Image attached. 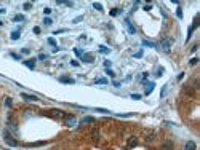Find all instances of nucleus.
Here are the masks:
<instances>
[{
	"instance_id": "b1692460",
	"label": "nucleus",
	"mask_w": 200,
	"mask_h": 150,
	"mask_svg": "<svg viewBox=\"0 0 200 150\" xmlns=\"http://www.w3.org/2000/svg\"><path fill=\"white\" fill-rule=\"evenodd\" d=\"M163 75V67H158L157 69V73H155V77H162Z\"/></svg>"
},
{
	"instance_id": "1a4fd4ad",
	"label": "nucleus",
	"mask_w": 200,
	"mask_h": 150,
	"mask_svg": "<svg viewBox=\"0 0 200 150\" xmlns=\"http://www.w3.org/2000/svg\"><path fill=\"white\" fill-rule=\"evenodd\" d=\"M59 81L61 83H67V85H74L75 83V80L71 78V77H59Z\"/></svg>"
},
{
	"instance_id": "dca6fc26",
	"label": "nucleus",
	"mask_w": 200,
	"mask_h": 150,
	"mask_svg": "<svg viewBox=\"0 0 200 150\" xmlns=\"http://www.w3.org/2000/svg\"><path fill=\"white\" fill-rule=\"evenodd\" d=\"M19 35H21L19 29H18V31H13V32H11V39H13V40H18V39H19Z\"/></svg>"
},
{
	"instance_id": "6ab92c4d",
	"label": "nucleus",
	"mask_w": 200,
	"mask_h": 150,
	"mask_svg": "<svg viewBox=\"0 0 200 150\" xmlns=\"http://www.w3.org/2000/svg\"><path fill=\"white\" fill-rule=\"evenodd\" d=\"M142 46H149V48H155V45L152 42H147V40H142Z\"/></svg>"
},
{
	"instance_id": "49530a36",
	"label": "nucleus",
	"mask_w": 200,
	"mask_h": 150,
	"mask_svg": "<svg viewBox=\"0 0 200 150\" xmlns=\"http://www.w3.org/2000/svg\"><path fill=\"white\" fill-rule=\"evenodd\" d=\"M5 13V8H0V14H3Z\"/></svg>"
},
{
	"instance_id": "c9c22d12",
	"label": "nucleus",
	"mask_w": 200,
	"mask_h": 150,
	"mask_svg": "<svg viewBox=\"0 0 200 150\" xmlns=\"http://www.w3.org/2000/svg\"><path fill=\"white\" fill-rule=\"evenodd\" d=\"M197 62H198V59H197V58H192V59H190V65H195Z\"/></svg>"
},
{
	"instance_id": "4c0bfd02",
	"label": "nucleus",
	"mask_w": 200,
	"mask_h": 150,
	"mask_svg": "<svg viewBox=\"0 0 200 150\" xmlns=\"http://www.w3.org/2000/svg\"><path fill=\"white\" fill-rule=\"evenodd\" d=\"M71 64L74 65V67H79V61H75V59H72V61H71Z\"/></svg>"
},
{
	"instance_id": "412c9836",
	"label": "nucleus",
	"mask_w": 200,
	"mask_h": 150,
	"mask_svg": "<svg viewBox=\"0 0 200 150\" xmlns=\"http://www.w3.org/2000/svg\"><path fill=\"white\" fill-rule=\"evenodd\" d=\"M167 91H168V85H165L163 88H162V91H160V98H163V96L167 94Z\"/></svg>"
},
{
	"instance_id": "c03bdc74",
	"label": "nucleus",
	"mask_w": 200,
	"mask_h": 150,
	"mask_svg": "<svg viewBox=\"0 0 200 150\" xmlns=\"http://www.w3.org/2000/svg\"><path fill=\"white\" fill-rule=\"evenodd\" d=\"M43 13H45V14H50V13H51V8H45Z\"/></svg>"
},
{
	"instance_id": "f03ea898",
	"label": "nucleus",
	"mask_w": 200,
	"mask_h": 150,
	"mask_svg": "<svg viewBox=\"0 0 200 150\" xmlns=\"http://www.w3.org/2000/svg\"><path fill=\"white\" fill-rule=\"evenodd\" d=\"M3 139H5V142L8 145H11V147H18V140L13 139V136L8 133V131H3Z\"/></svg>"
},
{
	"instance_id": "37998d69",
	"label": "nucleus",
	"mask_w": 200,
	"mask_h": 150,
	"mask_svg": "<svg viewBox=\"0 0 200 150\" xmlns=\"http://www.w3.org/2000/svg\"><path fill=\"white\" fill-rule=\"evenodd\" d=\"M131 99H141V94H131Z\"/></svg>"
},
{
	"instance_id": "0eeeda50",
	"label": "nucleus",
	"mask_w": 200,
	"mask_h": 150,
	"mask_svg": "<svg viewBox=\"0 0 200 150\" xmlns=\"http://www.w3.org/2000/svg\"><path fill=\"white\" fill-rule=\"evenodd\" d=\"M184 150H197V144L194 140H187L186 145H184Z\"/></svg>"
},
{
	"instance_id": "c756f323",
	"label": "nucleus",
	"mask_w": 200,
	"mask_h": 150,
	"mask_svg": "<svg viewBox=\"0 0 200 150\" xmlns=\"http://www.w3.org/2000/svg\"><path fill=\"white\" fill-rule=\"evenodd\" d=\"M176 16L179 18V19L183 18V10H181V8H178V10H176Z\"/></svg>"
},
{
	"instance_id": "9d476101",
	"label": "nucleus",
	"mask_w": 200,
	"mask_h": 150,
	"mask_svg": "<svg viewBox=\"0 0 200 150\" xmlns=\"http://www.w3.org/2000/svg\"><path fill=\"white\" fill-rule=\"evenodd\" d=\"M173 142H171V140H167V142H163L162 144V150H173Z\"/></svg>"
},
{
	"instance_id": "e433bc0d",
	"label": "nucleus",
	"mask_w": 200,
	"mask_h": 150,
	"mask_svg": "<svg viewBox=\"0 0 200 150\" xmlns=\"http://www.w3.org/2000/svg\"><path fill=\"white\" fill-rule=\"evenodd\" d=\"M111 64H112L111 61H104V67H106V69H109V67H111Z\"/></svg>"
},
{
	"instance_id": "a211bd4d",
	"label": "nucleus",
	"mask_w": 200,
	"mask_h": 150,
	"mask_svg": "<svg viewBox=\"0 0 200 150\" xmlns=\"http://www.w3.org/2000/svg\"><path fill=\"white\" fill-rule=\"evenodd\" d=\"M109 51H111V48H107V46H104V45H101V46H99V53L106 54V53H109Z\"/></svg>"
},
{
	"instance_id": "a18cd8bd",
	"label": "nucleus",
	"mask_w": 200,
	"mask_h": 150,
	"mask_svg": "<svg viewBox=\"0 0 200 150\" xmlns=\"http://www.w3.org/2000/svg\"><path fill=\"white\" fill-rule=\"evenodd\" d=\"M34 34H40V27H34Z\"/></svg>"
},
{
	"instance_id": "a878e982",
	"label": "nucleus",
	"mask_w": 200,
	"mask_h": 150,
	"mask_svg": "<svg viewBox=\"0 0 200 150\" xmlns=\"http://www.w3.org/2000/svg\"><path fill=\"white\" fill-rule=\"evenodd\" d=\"M11 104H13V102H11V98H6V99H5V106H6V107H11Z\"/></svg>"
},
{
	"instance_id": "423d86ee",
	"label": "nucleus",
	"mask_w": 200,
	"mask_h": 150,
	"mask_svg": "<svg viewBox=\"0 0 200 150\" xmlns=\"http://www.w3.org/2000/svg\"><path fill=\"white\" fill-rule=\"evenodd\" d=\"M21 98H23L24 101H31V102L39 101V98H37L35 94H27V93H23V94H21Z\"/></svg>"
},
{
	"instance_id": "4468645a",
	"label": "nucleus",
	"mask_w": 200,
	"mask_h": 150,
	"mask_svg": "<svg viewBox=\"0 0 200 150\" xmlns=\"http://www.w3.org/2000/svg\"><path fill=\"white\" fill-rule=\"evenodd\" d=\"M94 121L96 120H94L93 117H83L82 118V123H94Z\"/></svg>"
},
{
	"instance_id": "6e6552de",
	"label": "nucleus",
	"mask_w": 200,
	"mask_h": 150,
	"mask_svg": "<svg viewBox=\"0 0 200 150\" xmlns=\"http://www.w3.org/2000/svg\"><path fill=\"white\" fill-rule=\"evenodd\" d=\"M125 26H127V29H128V32H130V34H136V27L130 22V19H127V21H125Z\"/></svg>"
},
{
	"instance_id": "72a5a7b5",
	"label": "nucleus",
	"mask_w": 200,
	"mask_h": 150,
	"mask_svg": "<svg viewBox=\"0 0 200 150\" xmlns=\"http://www.w3.org/2000/svg\"><path fill=\"white\" fill-rule=\"evenodd\" d=\"M45 59H46V54H43V53L39 54V61H45Z\"/></svg>"
},
{
	"instance_id": "ea45409f",
	"label": "nucleus",
	"mask_w": 200,
	"mask_h": 150,
	"mask_svg": "<svg viewBox=\"0 0 200 150\" xmlns=\"http://www.w3.org/2000/svg\"><path fill=\"white\" fill-rule=\"evenodd\" d=\"M21 51H23V54H29V53H31V50H29V48H23Z\"/></svg>"
},
{
	"instance_id": "393cba45",
	"label": "nucleus",
	"mask_w": 200,
	"mask_h": 150,
	"mask_svg": "<svg viewBox=\"0 0 200 150\" xmlns=\"http://www.w3.org/2000/svg\"><path fill=\"white\" fill-rule=\"evenodd\" d=\"M154 137H155V134H154V133L149 134V136L146 137V142H152V140H154Z\"/></svg>"
},
{
	"instance_id": "c85d7f7f",
	"label": "nucleus",
	"mask_w": 200,
	"mask_h": 150,
	"mask_svg": "<svg viewBox=\"0 0 200 150\" xmlns=\"http://www.w3.org/2000/svg\"><path fill=\"white\" fill-rule=\"evenodd\" d=\"M43 22H45V26H51V24H53V21L50 19V18H45V19H43Z\"/></svg>"
},
{
	"instance_id": "7c9ffc66",
	"label": "nucleus",
	"mask_w": 200,
	"mask_h": 150,
	"mask_svg": "<svg viewBox=\"0 0 200 150\" xmlns=\"http://www.w3.org/2000/svg\"><path fill=\"white\" fill-rule=\"evenodd\" d=\"M106 73L109 75V77H112V78H114V77H115V73H114V72H112L111 69H106Z\"/></svg>"
},
{
	"instance_id": "2f4dec72",
	"label": "nucleus",
	"mask_w": 200,
	"mask_h": 150,
	"mask_svg": "<svg viewBox=\"0 0 200 150\" xmlns=\"http://www.w3.org/2000/svg\"><path fill=\"white\" fill-rule=\"evenodd\" d=\"M31 8H32V3H29V2L24 3V10H31Z\"/></svg>"
},
{
	"instance_id": "39448f33",
	"label": "nucleus",
	"mask_w": 200,
	"mask_h": 150,
	"mask_svg": "<svg viewBox=\"0 0 200 150\" xmlns=\"http://www.w3.org/2000/svg\"><path fill=\"white\" fill-rule=\"evenodd\" d=\"M82 61L87 62V64L94 62V54H91V53H83V54H82Z\"/></svg>"
},
{
	"instance_id": "bb28decb",
	"label": "nucleus",
	"mask_w": 200,
	"mask_h": 150,
	"mask_svg": "<svg viewBox=\"0 0 200 150\" xmlns=\"http://www.w3.org/2000/svg\"><path fill=\"white\" fill-rule=\"evenodd\" d=\"M74 53L77 54V56H80V58H82V54H83V51H82L80 48H74Z\"/></svg>"
},
{
	"instance_id": "cd10ccee",
	"label": "nucleus",
	"mask_w": 200,
	"mask_h": 150,
	"mask_svg": "<svg viewBox=\"0 0 200 150\" xmlns=\"http://www.w3.org/2000/svg\"><path fill=\"white\" fill-rule=\"evenodd\" d=\"M48 43H50L51 46H54V48H56V46H58V45H56V40H54V39H51V37L48 39Z\"/></svg>"
},
{
	"instance_id": "473e14b6",
	"label": "nucleus",
	"mask_w": 200,
	"mask_h": 150,
	"mask_svg": "<svg viewBox=\"0 0 200 150\" xmlns=\"http://www.w3.org/2000/svg\"><path fill=\"white\" fill-rule=\"evenodd\" d=\"M82 19H83V16H77V18H75V19H74L72 22H75V24H77V22H80Z\"/></svg>"
},
{
	"instance_id": "9b49d317",
	"label": "nucleus",
	"mask_w": 200,
	"mask_h": 150,
	"mask_svg": "<svg viewBox=\"0 0 200 150\" xmlns=\"http://www.w3.org/2000/svg\"><path fill=\"white\" fill-rule=\"evenodd\" d=\"M35 61L37 59H27V61H23V64L26 65V67H29V69H34L35 67Z\"/></svg>"
},
{
	"instance_id": "a19ab883",
	"label": "nucleus",
	"mask_w": 200,
	"mask_h": 150,
	"mask_svg": "<svg viewBox=\"0 0 200 150\" xmlns=\"http://www.w3.org/2000/svg\"><path fill=\"white\" fill-rule=\"evenodd\" d=\"M135 58H142V51H138V53H135Z\"/></svg>"
},
{
	"instance_id": "f8f14e48",
	"label": "nucleus",
	"mask_w": 200,
	"mask_h": 150,
	"mask_svg": "<svg viewBox=\"0 0 200 150\" xmlns=\"http://www.w3.org/2000/svg\"><path fill=\"white\" fill-rule=\"evenodd\" d=\"M138 145V139L135 136H130L128 137V147H136Z\"/></svg>"
},
{
	"instance_id": "7ed1b4c3",
	"label": "nucleus",
	"mask_w": 200,
	"mask_h": 150,
	"mask_svg": "<svg viewBox=\"0 0 200 150\" xmlns=\"http://www.w3.org/2000/svg\"><path fill=\"white\" fill-rule=\"evenodd\" d=\"M46 115L54 117V118H66V115H67V114H64L63 110H50V112H46Z\"/></svg>"
},
{
	"instance_id": "aec40b11",
	"label": "nucleus",
	"mask_w": 200,
	"mask_h": 150,
	"mask_svg": "<svg viewBox=\"0 0 200 150\" xmlns=\"http://www.w3.org/2000/svg\"><path fill=\"white\" fill-rule=\"evenodd\" d=\"M120 13V8H112L111 10V16H117Z\"/></svg>"
},
{
	"instance_id": "79ce46f5",
	"label": "nucleus",
	"mask_w": 200,
	"mask_h": 150,
	"mask_svg": "<svg viewBox=\"0 0 200 150\" xmlns=\"http://www.w3.org/2000/svg\"><path fill=\"white\" fill-rule=\"evenodd\" d=\"M45 142H40V140H39V142H34V144H31V145H35V147H39V145H43Z\"/></svg>"
},
{
	"instance_id": "4be33fe9",
	"label": "nucleus",
	"mask_w": 200,
	"mask_h": 150,
	"mask_svg": "<svg viewBox=\"0 0 200 150\" xmlns=\"http://www.w3.org/2000/svg\"><path fill=\"white\" fill-rule=\"evenodd\" d=\"M94 110H96V112H101V114H111V110H107V109H101V107H96Z\"/></svg>"
},
{
	"instance_id": "f704fd0d",
	"label": "nucleus",
	"mask_w": 200,
	"mask_h": 150,
	"mask_svg": "<svg viewBox=\"0 0 200 150\" xmlns=\"http://www.w3.org/2000/svg\"><path fill=\"white\" fill-rule=\"evenodd\" d=\"M11 58H15V59L19 61V59H21V56H19V54H16V53H11Z\"/></svg>"
},
{
	"instance_id": "58836bf2",
	"label": "nucleus",
	"mask_w": 200,
	"mask_h": 150,
	"mask_svg": "<svg viewBox=\"0 0 200 150\" xmlns=\"http://www.w3.org/2000/svg\"><path fill=\"white\" fill-rule=\"evenodd\" d=\"M63 32H67V29H59V31H56L54 35H58V34H63Z\"/></svg>"
},
{
	"instance_id": "f257e3e1",
	"label": "nucleus",
	"mask_w": 200,
	"mask_h": 150,
	"mask_svg": "<svg viewBox=\"0 0 200 150\" xmlns=\"http://www.w3.org/2000/svg\"><path fill=\"white\" fill-rule=\"evenodd\" d=\"M171 45H173V40H171V39H162L160 43H158V46H160L163 51H167V53L171 50Z\"/></svg>"
},
{
	"instance_id": "de8ad7c7",
	"label": "nucleus",
	"mask_w": 200,
	"mask_h": 150,
	"mask_svg": "<svg viewBox=\"0 0 200 150\" xmlns=\"http://www.w3.org/2000/svg\"><path fill=\"white\" fill-rule=\"evenodd\" d=\"M2 24H3V22H2V21H0V27H2Z\"/></svg>"
},
{
	"instance_id": "5701e85b",
	"label": "nucleus",
	"mask_w": 200,
	"mask_h": 150,
	"mask_svg": "<svg viewBox=\"0 0 200 150\" xmlns=\"http://www.w3.org/2000/svg\"><path fill=\"white\" fill-rule=\"evenodd\" d=\"M24 19H26V18H24L23 14H16V16H15V21H16V22H18V21H24Z\"/></svg>"
},
{
	"instance_id": "f3484780",
	"label": "nucleus",
	"mask_w": 200,
	"mask_h": 150,
	"mask_svg": "<svg viewBox=\"0 0 200 150\" xmlns=\"http://www.w3.org/2000/svg\"><path fill=\"white\" fill-rule=\"evenodd\" d=\"M93 8H94V10H98V11H102V5L99 2H93Z\"/></svg>"
},
{
	"instance_id": "2eb2a0df",
	"label": "nucleus",
	"mask_w": 200,
	"mask_h": 150,
	"mask_svg": "<svg viewBox=\"0 0 200 150\" xmlns=\"http://www.w3.org/2000/svg\"><path fill=\"white\" fill-rule=\"evenodd\" d=\"M94 83H96V85H107V78H96Z\"/></svg>"
},
{
	"instance_id": "20e7f679",
	"label": "nucleus",
	"mask_w": 200,
	"mask_h": 150,
	"mask_svg": "<svg viewBox=\"0 0 200 150\" xmlns=\"http://www.w3.org/2000/svg\"><path fill=\"white\" fill-rule=\"evenodd\" d=\"M64 123L67 126H75V125H77V118H75V115H66Z\"/></svg>"
},
{
	"instance_id": "ddd939ff",
	"label": "nucleus",
	"mask_w": 200,
	"mask_h": 150,
	"mask_svg": "<svg viewBox=\"0 0 200 150\" xmlns=\"http://www.w3.org/2000/svg\"><path fill=\"white\" fill-rule=\"evenodd\" d=\"M146 86H147V89H146V94H150V93L154 91V86H155V85H154V81H149Z\"/></svg>"
}]
</instances>
